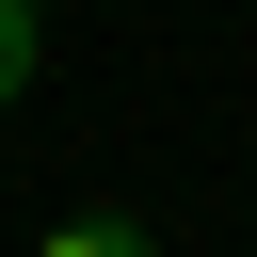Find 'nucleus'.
<instances>
[{
    "instance_id": "obj_1",
    "label": "nucleus",
    "mask_w": 257,
    "mask_h": 257,
    "mask_svg": "<svg viewBox=\"0 0 257 257\" xmlns=\"http://www.w3.org/2000/svg\"><path fill=\"white\" fill-rule=\"evenodd\" d=\"M128 241H145V209H112V193L96 209H48V257H128Z\"/></svg>"
},
{
    "instance_id": "obj_2",
    "label": "nucleus",
    "mask_w": 257,
    "mask_h": 257,
    "mask_svg": "<svg viewBox=\"0 0 257 257\" xmlns=\"http://www.w3.org/2000/svg\"><path fill=\"white\" fill-rule=\"evenodd\" d=\"M32 48H48V16H32V0H0V112H16V80H32Z\"/></svg>"
}]
</instances>
